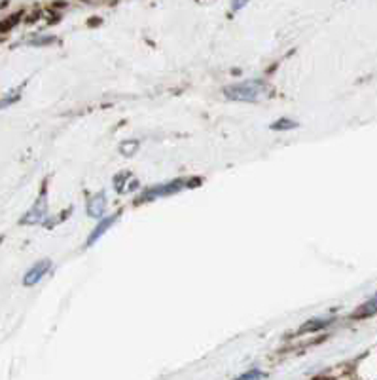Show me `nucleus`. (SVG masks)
Here are the masks:
<instances>
[{"mask_svg": "<svg viewBox=\"0 0 377 380\" xmlns=\"http://www.w3.org/2000/svg\"><path fill=\"white\" fill-rule=\"evenodd\" d=\"M261 94H264V82L260 80L241 82L226 89V97L233 101H258Z\"/></svg>", "mask_w": 377, "mask_h": 380, "instance_id": "nucleus-1", "label": "nucleus"}, {"mask_svg": "<svg viewBox=\"0 0 377 380\" xmlns=\"http://www.w3.org/2000/svg\"><path fill=\"white\" fill-rule=\"evenodd\" d=\"M46 213H48V202H46V194L38 198V202L33 205V209H30L25 217L21 219V225H33V223H40V221L46 217Z\"/></svg>", "mask_w": 377, "mask_h": 380, "instance_id": "nucleus-2", "label": "nucleus"}, {"mask_svg": "<svg viewBox=\"0 0 377 380\" xmlns=\"http://www.w3.org/2000/svg\"><path fill=\"white\" fill-rule=\"evenodd\" d=\"M50 266H51L50 261H40V263H37L29 272H27V276L23 278V284L27 285V287H30V285H37L38 282L48 274Z\"/></svg>", "mask_w": 377, "mask_h": 380, "instance_id": "nucleus-3", "label": "nucleus"}, {"mask_svg": "<svg viewBox=\"0 0 377 380\" xmlns=\"http://www.w3.org/2000/svg\"><path fill=\"white\" fill-rule=\"evenodd\" d=\"M374 314H377V295H374L370 300H366L362 306L358 308L355 314H353V318L362 320V318H370V316Z\"/></svg>", "mask_w": 377, "mask_h": 380, "instance_id": "nucleus-4", "label": "nucleus"}, {"mask_svg": "<svg viewBox=\"0 0 377 380\" xmlns=\"http://www.w3.org/2000/svg\"><path fill=\"white\" fill-rule=\"evenodd\" d=\"M114 221H116V215H112V217H109V219L101 221V223L97 225V228H95L93 232H91V236H89V240H87V243L91 245L93 241L99 240V238H101V236L104 234V232H107V230H109L110 227H112V223H114Z\"/></svg>", "mask_w": 377, "mask_h": 380, "instance_id": "nucleus-5", "label": "nucleus"}, {"mask_svg": "<svg viewBox=\"0 0 377 380\" xmlns=\"http://www.w3.org/2000/svg\"><path fill=\"white\" fill-rule=\"evenodd\" d=\"M104 205H107V198L102 194L93 196V200L89 202V215L91 217H101L102 211H104Z\"/></svg>", "mask_w": 377, "mask_h": 380, "instance_id": "nucleus-6", "label": "nucleus"}, {"mask_svg": "<svg viewBox=\"0 0 377 380\" xmlns=\"http://www.w3.org/2000/svg\"><path fill=\"white\" fill-rule=\"evenodd\" d=\"M296 122H291L288 118H283L281 122H277V124L271 126V130H277V132H281V130H291V128H296Z\"/></svg>", "mask_w": 377, "mask_h": 380, "instance_id": "nucleus-7", "label": "nucleus"}, {"mask_svg": "<svg viewBox=\"0 0 377 380\" xmlns=\"http://www.w3.org/2000/svg\"><path fill=\"white\" fill-rule=\"evenodd\" d=\"M264 379V374L260 373V371H248V373L241 374L239 379L235 380H261Z\"/></svg>", "mask_w": 377, "mask_h": 380, "instance_id": "nucleus-8", "label": "nucleus"}, {"mask_svg": "<svg viewBox=\"0 0 377 380\" xmlns=\"http://www.w3.org/2000/svg\"><path fill=\"white\" fill-rule=\"evenodd\" d=\"M328 322H311L309 325H305L304 329H319V327H324Z\"/></svg>", "mask_w": 377, "mask_h": 380, "instance_id": "nucleus-9", "label": "nucleus"}]
</instances>
